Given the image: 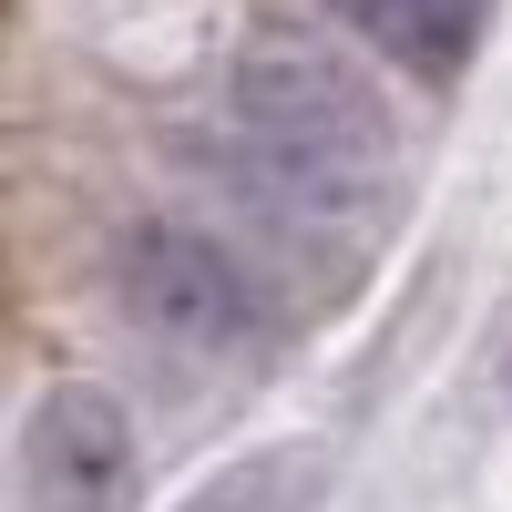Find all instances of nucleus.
I'll use <instances>...</instances> for the list:
<instances>
[{
  "mask_svg": "<svg viewBox=\"0 0 512 512\" xmlns=\"http://www.w3.org/2000/svg\"><path fill=\"white\" fill-rule=\"evenodd\" d=\"M328 502V451L318 441H267L226 461L205 492H185V512H318Z\"/></svg>",
  "mask_w": 512,
  "mask_h": 512,
  "instance_id": "5",
  "label": "nucleus"
},
{
  "mask_svg": "<svg viewBox=\"0 0 512 512\" xmlns=\"http://www.w3.org/2000/svg\"><path fill=\"white\" fill-rule=\"evenodd\" d=\"M113 287H123V308L154 338H175V349H236L256 328L246 267L216 236H195V226H134L113 246Z\"/></svg>",
  "mask_w": 512,
  "mask_h": 512,
  "instance_id": "2",
  "label": "nucleus"
},
{
  "mask_svg": "<svg viewBox=\"0 0 512 512\" xmlns=\"http://www.w3.org/2000/svg\"><path fill=\"white\" fill-rule=\"evenodd\" d=\"M236 113L256 154L277 164L287 195L308 205H359L400 154V123H390V93L338 52V41L297 31V21H256L246 52H236Z\"/></svg>",
  "mask_w": 512,
  "mask_h": 512,
  "instance_id": "1",
  "label": "nucleus"
},
{
  "mask_svg": "<svg viewBox=\"0 0 512 512\" xmlns=\"http://www.w3.org/2000/svg\"><path fill=\"white\" fill-rule=\"evenodd\" d=\"M328 11L349 21L379 62H400L420 82H451L472 62V41H482V0H328Z\"/></svg>",
  "mask_w": 512,
  "mask_h": 512,
  "instance_id": "4",
  "label": "nucleus"
},
{
  "mask_svg": "<svg viewBox=\"0 0 512 512\" xmlns=\"http://www.w3.org/2000/svg\"><path fill=\"white\" fill-rule=\"evenodd\" d=\"M21 482L41 512H113L134 492V420H123V400L93 390V379L41 390V410L21 420Z\"/></svg>",
  "mask_w": 512,
  "mask_h": 512,
  "instance_id": "3",
  "label": "nucleus"
}]
</instances>
